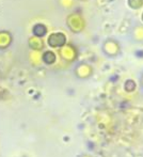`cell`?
<instances>
[{"instance_id":"1","label":"cell","mask_w":143,"mask_h":157,"mask_svg":"<svg viewBox=\"0 0 143 157\" xmlns=\"http://www.w3.org/2000/svg\"><path fill=\"white\" fill-rule=\"evenodd\" d=\"M48 43L50 46H54V47L62 46L65 43V36L62 33H54L48 39Z\"/></svg>"},{"instance_id":"2","label":"cell","mask_w":143,"mask_h":157,"mask_svg":"<svg viewBox=\"0 0 143 157\" xmlns=\"http://www.w3.org/2000/svg\"><path fill=\"white\" fill-rule=\"evenodd\" d=\"M46 32H47V29H46V27L44 25H42V24H37L33 27V34L36 35V36H44V35L46 34Z\"/></svg>"},{"instance_id":"3","label":"cell","mask_w":143,"mask_h":157,"mask_svg":"<svg viewBox=\"0 0 143 157\" xmlns=\"http://www.w3.org/2000/svg\"><path fill=\"white\" fill-rule=\"evenodd\" d=\"M43 60L45 61L46 63L50 64V63H54L55 60H56V56H55L54 52H46L43 56Z\"/></svg>"}]
</instances>
